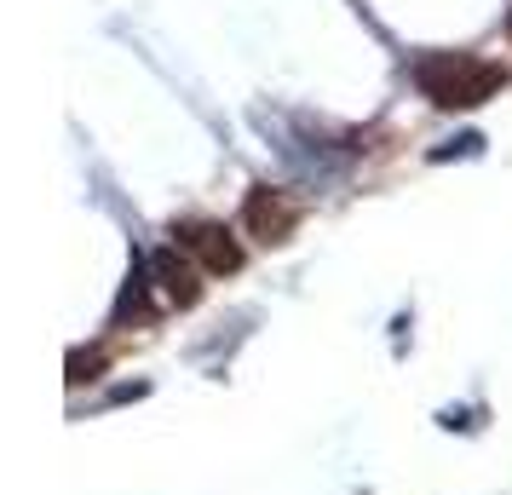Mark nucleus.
Instances as JSON below:
<instances>
[{"mask_svg": "<svg viewBox=\"0 0 512 495\" xmlns=\"http://www.w3.org/2000/svg\"><path fill=\"white\" fill-rule=\"evenodd\" d=\"M415 81L432 104L466 110V104H484V98L507 81V70H501V64H484V58H455V52H443V58H426V64H420Z\"/></svg>", "mask_w": 512, "mask_h": 495, "instance_id": "obj_1", "label": "nucleus"}, {"mask_svg": "<svg viewBox=\"0 0 512 495\" xmlns=\"http://www.w3.org/2000/svg\"><path fill=\"white\" fill-rule=\"evenodd\" d=\"M179 236H185V248L208 265V271H236V265H242V248H236L231 231H219V225H185Z\"/></svg>", "mask_w": 512, "mask_h": 495, "instance_id": "obj_2", "label": "nucleus"}, {"mask_svg": "<svg viewBox=\"0 0 512 495\" xmlns=\"http://www.w3.org/2000/svg\"><path fill=\"white\" fill-rule=\"evenodd\" d=\"M248 231H259V242H282L294 231V208L282 202L277 190H254L248 196Z\"/></svg>", "mask_w": 512, "mask_h": 495, "instance_id": "obj_3", "label": "nucleus"}, {"mask_svg": "<svg viewBox=\"0 0 512 495\" xmlns=\"http://www.w3.org/2000/svg\"><path fill=\"white\" fill-rule=\"evenodd\" d=\"M156 277H162L167 300H179V306H190V300H196V277H190V265H179L173 254H156Z\"/></svg>", "mask_w": 512, "mask_h": 495, "instance_id": "obj_4", "label": "nucleus"}]
</instances>
